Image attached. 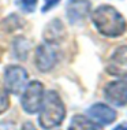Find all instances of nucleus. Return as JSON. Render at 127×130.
<instances>
[{
	"instance_id": "nucleus-1",
	"label": "nucleus",
	"mask_w": 127,
	"mask_h": 130,
	"mask_svg": "<svg viewBox=\"0 0 127 130\" xmlns=\"http://www.w3.org/2000/svg\"><path fill=\"white\" fill-rule=\"evenodd\" d=\"M92 22L96 26L98 33L105 37H119L127 29L124 17L115 7L103 4L92 12Z\"/></svg>"
},
{
	"instance_id": "nucleus-2",
	"label": "nucleus",
	"mask_w": 127,
	"mask_h": 130,
	"mask_svg": "<svg viewBox=\"0 0 127 130\" xmlns=\"http://www.w3.org/2000/svg\"><path fill=\"white\" fill-rule=\"evenodd\" d=\"M66 118V107L62 97L55 90L44 93L42 104L38 111V123L45 130H53L59 127Z\"/></svg>"
},
{
	"instance_id": "nucleus-3",
	"label": "nucleus",
	"mask_w": 127,
	"mask_h": 130,
	"mask_svg": "<svg viewBox=\"0 0 127 130\" xmlns=\"http://www.w3.org/2000/svg\"><path fill=\"white\" fill-rule=\"evenodd\" d=\"M4 88L7 93L11 94H22L25 88L27 86V81H29V75H27L26 69L18 64H11L7 66L4 70Z\"/></svg>"
},
{
	"instance_id": "nucleus-4",
	"label": "nucleus",
	"mask_w": 127,
	"mask_h": 130,
	"mask_svg": "<svg viewBox=\"0 0 127 130\" xmlns=\"http://www.w3.org/2000/svg\"><path fill=\"white\" fill-rule=\"evenodd\" d=\"M44 93V85L40 81H31L27 84V86L21 94V104L23 111L27 114H36L40 111Z\"/></svg>"
},
{
	"instance_id": "nucleus-5",
	"label": "nucleus",
	"mask_w": 127,
	"mask_h": 130,
	"mask_svg": "<svg viewBox=\"0 0 127 130\" xmlns=\"http://www.w3.org/2000/svg\"><path fill=\"white\" fill-rule=\"evenodd\" d=\"M58 60H59V52L53 44L44 43L37 48L34 62H36V67L42 73L51 71L56 66Z\"/></svg>"
},
{
	"instance_id": "nucleus-6",
	"label": "nucleus",
	"mask_w": 127,
	"mask_h": 130,
	"mask_svg": "<svg viewBox=\"0 0 127 130\" xmlns=\"http://www.w3.org/2000/svg\"><path fill=\"white\" fill-rule=\"evenodd\" d=\"M107 71L116 78L127 81V45H122L115 50L108 60Z\"/></svg>"
},
{
	"instance_id": "nucleus-7",
	"label": "nucleus",
	"mask_w": 127,
	"mask_h": 130,
	"mask_svg": "<svg viewBox=\"0 0 127 130\" xmlns=\"http://www.w3.org/2000/svg\"><path fill=\"white\" fill-rule=\"evenodd\" d=\"M104 96L108 103L116 105V107H123L127 104V81L116 79L114 82L107 84L104 88Z\"/></svg>"
},
{
	"instance_id": "nucleus-8",
	"label": "nucleus",
	"mask_w": 127,
	"mask_h": 130,
	"mask_svg": "<svg viewBox=\"0 0 127 130\" xmlns=\"http://www.w3.org/2000/svg\"><path fill=\"white\" fill-rule=\"evenodd\" d=\"M90 0H68L66 4V15L71 25L81 23L90 14Z\"/></svg>"
},
{
	"instance_id": "nucleus-9",
	"label": "nucleus",
	"mask_w": 127,
	"mask_h": 130,
	"mask_svg": "<svg viewBox=\"0 0 127 130\" xmlns=\"http://www.w3.org/2000/svg\"><path fill=\"white\" fill-rule=\"evenodd\" d=\"M86 115L89 117V119H92L93 122H96L100 126L111 125L116 119V111L112 107L103 103H96L90 105L86 110Z\"/></svg>"
},
{
	"instance_id": "nucleus-10",
	"label": "nucleus",
	"mask_w": 127,
	"mask_h": 130,
	"mask_svg": "<svg viewBox=\"0 0 127 130\" xmlns=\"http://www.w3.org/2000/svg\"><path fill=\"white\" fill-rule=\"evenodd\" d=\"M64 36V26L59 19H53L45 26L44 29V40L45 43L55 44Z\"/></svg>"
},
{
	"instance_id": "nucleus-11",
	"label": "nucleus",
	"mask_w": 127,
	"mask_h": 130,
	"mask_svg": "<svg viewBox=\"0 0 127 130\" xmlns=\"http://www.w3.org/2000/svg\"><path fill=\"white\" fill-rule=\"evenodd\" d=\"M68 130H103V126L85 115H74L68 125Z\"/></svg>"
},
{
	"instance_id": "nucleus-12",
	"label": "nucleus",
	"mask_w": 127,
	"mask_h": 130,
	"mask_svg": "<svg viewBox=\"0 0 127 130\" xmlns=\"http://www.w3.org/2000/svg\"><path fill=\"white\" fill-rule=\"evenodd\" d=\"M29 51H30V43L26 40L23 36H18L15 37L12 43V52H14V56L19 60H23V59L27 58L29 55Z\"/></svg>"
},
{
	"instance_id": "nucleus-13",
	"label": "nucleus",
	"mask_w": 127,
	"mask_h": 130,
	"mask_svg": "<svg viewBox=\"0 0 127 130\" xmlns=\"http://www.w3.org/2000/svg\"><path fill=\"white\" fill-rule=\"evenodd\" d=\"M37 2L38 0H15V4L18 6L23 12L30 14V12H33L34 10H36Z\"/></svg>"
},
{
	"instance_id": "nucleus-14",
	"label": "nucleus",
	"mask_w": 127,
	"mask_h": 130,
	"mask_svg": "<svg viewBox=\"0 0 127 130\" xmlns=\"http://www.w3.org/2000/svg\"><path fill=\"white\" fill-rule=\"evenodd\" d=\"M8 107H10V97H8V93L6 92V89L0 88V114L6 112Z\"/></svg>"
},
{
	"instance_id": "nucleus-15",
	"label": "nucleus",
	"mask_w": 127,
	"mask_h": 130,
	"mask_svg": "<svg viewBox=\"0 0 127 130\" xmlns=\"http://www.w3.org/2000/svg\"><path fill=\"white\" fill-rule=\"evenodd\" d=\"M60 3V0H44V6H42V12H48L53 8L55 6H58Z\"/></svg>"
},
{
	"instance_id": "nucleus-16",
	"label": "nucleus",
	"mask_w": 127,
	"mask_h": 130,
	"mask_svg": "<svg viewBox=\"0 0 127 130\" xmlns=\"http://www.w3.org/2000/svg\"><path fill=\"white\" fill-rule=\"evenodd\" d=\"M19 130H37V127L34 126L31 122H25V123H22V126H21V129Z\"/></svg>"
},
{
	"instance_id": "nucleus-17",
	"label": "nucleus",
	"mask_w": 127,
	"mask_h": 130,
	"mask_svg": "<svg viewBox=\"0 0 127 130\" xmlns=\"http://www.w3.org/2000/svg\"><path fill=\"white\" fill-rule=\"evenodd\" d=\"M112 130H127V123H120V125H118L115 129H112Z\"/></svg>"
}]
</instances>
